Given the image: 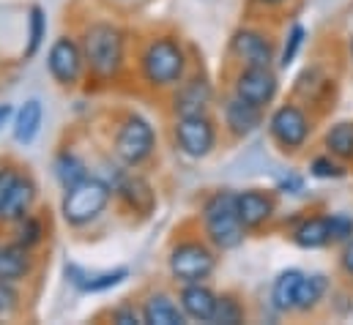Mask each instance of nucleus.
Returning a JSON list of instances; mask_svg holds the SVG:
<instances>
[{"instance_id": "2", "label": "nucleus", "mask_w": 353, "mask_h": 325, "mask_svg": "<svg viewBox=\"0 0 353 325\" xmlns=\"http://www.w3.org/2000/svg\"><path fill=\"white\" fill-rule=\"evenodd\" d=\"M200 230H203V238L216 251H233L244 246L250 230L239 216L233 189H214L200 202Z\"/></svg>"}, {"instance_id": "37", "label": "nucleus", "mask_w": 353, "mask_h": 325, "mask_svg": "<svg viewBox=\"0 0 353 325\" xmlns=\"http://www.w3.org/2000/svg\"><path fill=\"white\" fill-rule=\"evenodd\" d=\"M19 172H22V169L14 167V164H3V167H0V202H3V197L8 194V189L14 186V180H17Z\"/></svg>"}, {"instance_id": "40", "label": "nucleus", "mask_w": 353, "mask_h": 325, "mask_svg": "<svg viewBox=\"0 0 353 325\" xmlns=\"http://www.w3.org/2000/svg\"><path fill=\"white\" fill-rule=\"evenodd\" d=\"M255 6H261V8H282V6H288L290 0H252Z\"/></svg>"}, {"instance_id": "30", "label": "nucleus", "mask_w": 353, "mask_h": 325, "mask_svg": "<svg viewBox=\"0 0 353 325\" xmlns=\"http://www.w3.org/2000/svg\"><path fill=\"white\" fill-rule=\"evenodd\" d=\"M310 175L312 178H318V180H343V178H348V164L340 162L337 156H332V154H318V156H312L310 159Z\"/></svg>"}, {"instance_id": "6", "label": "nucleus", "mask_w": 353, "mask_h": 325, "mask_svg": "<svg viewBox=\"0 0 353 325\" xmlns=\"http://www.w3.org/2000/svg\"><path fill=\"white\" fill-rule=\"evenodd\" d=\"M219 265V251L205 238H181L168 254V271L176 284L208 282Z\"/></svg>"}, {"instance_id": "11", "label": "nucleus", "mask_w": 353, "mask_h": 325, "mask_svg": "<svg viewBox=\"0 0 353 325\" xmlns=\"http://www.w3.org/2000/svg\"><path fill=\"white\" fill-rule=\"evenodd\" d=\"M233 93L255 107H271L279 96V74L274 66H250L239 69L233 77Z\"/></svg>"}, {"instance_id": "33", "label": "nucleus", "mask_w": 353, "mask_h": 325, "mask_svg": "<svg viewBox=\"0 0 353 325\" xmlns=\"http://www.w3.org/2000/svg\"><path fill=\"white\" fill-rule=\"evenodd\" d=\"M329 219H332V244L343 246L345 241H351L353 213H348V211H334V213H329Z\"/></svg>"}, {"instance_id": "31", "label": "nucleus", "mask_w": 353, "mask_h": 325, "mask_svg": "<svg viewBox=\"0 0 353 325\" xmlns=\"http://www.w3.org/2000/svg\"><path fill=\"white\" fill-rule=\"evenodd\" d=\"M304 41H307V28H304L301 22H293V25L288 28V33H285V44H282V52L276 55V66H279V69L293 66V61L299 58Z\"/></svg>"}, {"instance_id": "20", "label": "nucleus", "mask_w": 353, "mask_h": 325, "mask_svg": "<svg viewBox=\"0 0 353 325\" xmlns=\"http://www.w3.org/2000/svg\"><path fill=\"white\" fill-rule=\"evenodd\" d=\"M140 312H143V325H183L189 323L178 298H173L170 293L165 290H154L143 298L140 304Z\"/></svg>"}, {"instance_id": "21", "label": "nucleus", "mask_w": 353, "mask_h": 325, "mask_svg": "<svg viewBox=\"0 0 353 325\" xmlns=\"http://www.w3.org/2000/svg\"><path fill=\"white\" fill-rule=\"evenodd\" d=\"M36 271V257H33V249L17 244V241H8V244H0V279L6 282H25L30 279Z\"/></svg>"}, {"instance_id": "4", "label": "nucleus", "mask_w": 353, "mask_h": 325, "mask_svg": "<svg viewBox=\"0 0 353 325\" xmlns=\"http://www.w3.org/2000/svg\"><path fill=\"white\" fill-rule=\"evenodd\" d=\"M265 132L282 156H299L307 148V143L312 140L315 115L310 112V107H304L301 101L293 98V101L276 104L271 109V115L265 118Z\"/></svg>"}, {"instance_id": "5", "label": "nucleus", "mask_w": 353, "mask_h": 325, "mask_svg": "<svg viewBox=\"0 0 353 325\" xmlns=\"http://www.w3.org/2000/svg\"><path fill=\"white\" fill-rule=\"evenodd\" d=\"M112 186L99 178V175H88L80 183H74L72 189H63V200H61V216L69 227L80 230L93 224L110 205L112 200Z\"/></svg>"}, {"instance_id": "3", "label": "nucleus", "mask_w": 353, "mask_h": 325, "mask_svg": "<svg viewBox=\"0 0 353 325\" xmlns=\"http://www.w3.org/2000/svg\"><path fill=\"white\" fill-rule=\"evenodd\" d=\"M189 55L183 41L173 33H159L145 41L140 50V74L154 90H173L186 77Z\"/></svg>"}, {"instance_id": "42", "label": "nucleus", "mask_w": 353, "mask_h": 325, "mask_svg": "<svg viewBox=\"0 0 353 325\" xmlns=\"http://www.w3.org/2000/svg\"><path fill=\"white\" fill-rule=\"evenodd\" d=\"M118 3H129V0H118Z\"/></svg>"}, {"instance_id": "16", "label": "nucleus", "mask_w": 353, "mask_h": 325, "mask_svg": "<svg viewBox=\"0 0 353 325\" xmlns=\"http://www.w3.org/2000/svg\"><path fill=\"white\" fill-rule=\"evenodd\" d=\"M236 208H239L244 227L252 233V230L265 227L268 222H274L276 197L268 189H241V191H236Z\"/></svg>"}, {"instance_id": "32", "label": "nucleus", "mask_w": 353, "mask_h": 325, "mask_svg": "<svg viewBox=\"0 0 353 325\" xmlns=\"http://www.w3.org/2000/svg\"><path fill=\"white\" fill-rule=\"evenodd\" d=\"M126 279H129V268H123V265L121 268H112V271H101V273H88V279H85V284H83L80 293H90V295L107 293V290L123 284Z\"/></svg>"}, {"instance_id": "29", "label": "nucleus", "mask_w": 353, "mask_h": 325, "mask_svg": "<svg viewBox=\"0 0 353 325\" xmlns=\"http://www.w3.org/2000/svg\"><path fill=\"white\" fill-rule=\"evenodd\" d=\"M216 325H239L247 323V306L244 301L236 295V293H219V301H216V312H214V320Z\"/></svg>"}, {"instance_id": "27", "label": "nucleus", "mask_w": 353, "mask_h": 325, "mask_svg": "<svg viewBox=\"0 0 353 325\" xmlns=\"http://www.w3.org/2000/svg\"><path fill=\"white\" fill-rule=\"evenodd\" d=\"M44 39H47V11L44 6L33 3L28 8V44H25V61H33L39 55V50L44 47Z\"/></svg>"}, {"instance_id": "39", "label": "nucleus", "mask_w": 353, "mask_h": 325, "mask_svg": "<svg viewBox=\"0 0 353 325\" xmlns=\"http://www.w3.org/2000/svg\"><path fill=\"white\" fill-rule=\"evenodd\" d=\"M14 112H17V109H14L11 104H6V101L0 104V129H3V126H8V123L14 120Z\"/></svg>"}, {"instance_id": "23", "label": "nucleus", "mask_w": 353, "mask_h": 325, "mask_svg": "<svg viewBox=\"0 0 353 325\" xmlns=\"http://www.w3.org/2000/svg\"><path fill=\"white\" fill-rule=\"evenodd\" d=\"M41 123H44V104H41L39 98H28V101L14 112V120H11L14 143L30 145V143L39 137Z\"/></svg>"}, {"instance_id": "22", "label": "nucleus", "mask_w": 353, "mask_h": 325, "mask_svg": "<svg viewBox=\"0 0 353 325\" xmlns=\"http://www.w3.org/2000/svg\"><path fill=\"white\" fill-rule=\"evenodd\" d=\"M301 279H304L301 268H288L274 279L271 293H268V304L276 315H296V295H299Z\"/></svg>"}, {"instance_id": "34", "label": "nucleus", "mask_w": 353, "mask_h": 325, "mask_svg": "<svg viewBox=\"0 0 353 325\" xmlns=\"http://www.w3.org/2000/svg\"><path fill=\"white\" fill-rule=\"evenodd\" d=\"M19 309V290L17 282H6L0 279V317H8Z\"/></svg>"}, {"instance_id": "28", "label": "nucleus", "mask_w": 353, "mask_h": 325, "mask_svg": "<svg viewBox=\"0 0 353 325\" xmlns=\"http://www.w3.org/2000/svg\"><path fill=\"white\" fill-rule=\"evenodd\" d=\"M44 238H47V224L36 213H28L25 219H19L14 224V241L17 244L28 246V249H39L44 244Z\"/></svg>"}, {"instance_id": "7", "label": "nucleus", "mask_w": 353, "mask_h": 325, "mask_svg": "<svg viewBox=\"0 0 353 325\" xmlns=\"http://www.w3.org/2000/svg\"><path fill=\"white\" fill-rule=\"evenodd\" d=\"M157 151V132H154V123L148 118H143L140 112H129L118 129H115V137H112V156L123 167H143L154 156Z\"/></svg>"}, {"instance_id": "38", "label": "nucleus", "mask_w": 353, "mask_h": 325, "mask_svg": "<svg viewBox=\"0 0 353 325\" xmlns=\"http://www.w3.org/2000/svg\"><path fill=\"white\" fill-rule=\"evenodd\" d=\"M337 265H340L343 276L353 279V238L340 246V257H337Z\"/></svg>"}, {"instance_id": "24", "label": "nucleus", "mask_w": 353, "mask_h": 325, "mask_svg": "<svg viewBox=\"0 0 353 325\" xmlns=\"http://www.w3.org/2000/svg\"><path fill=\"white\" fill-rule=\"evenodd\" d=\"M332 293V279L321 271L304 273L301 284H299V295H296V315H312L318 306H323V301Z\"/></svg>"}, {"instance_id": "12", "label": "nucleus", "mask_w": 353, "mask_h": 325, "mask_svg": "<svg viewBox=\"0 0 353 325\" xmlns=\"http://www.w3.org/2000/svg\"><path fill=\"white\" fill-rule=\"evenodd\" d=\"M265 123V109L244 101L233 90L222 98V129L230 140H247Z\"/></svg>"}, {"instance_id": "10", "label": "nucleus", "mask_w": 353, "mask_h": 325, "mask_svg": "<svg viewBox=\"0 0 353 325\" xmlns=\"http://www.w3.org/2000/svg\"><path fill=\"white\" fill-rule=\"evenodd\" d=\"M228 55L239 69H250V66H274L279 52H276V41L265 30L244 25L233 30L228 41Z\"/></svg>"}, {"instance_id": "17", "label": "nucleus", "mask_w": 353, "mask_h": 325, "mask_svg": "<svg viewBox=\"0 0 353 325\" xmlns=\"http://www.w3.org/2000/svg\"><path fill=\"white\" fill-rule=\"evenodd\" d=\"M288 238L296 249L318 251L332 246V219L329 213H304L296 219V224L288 227Z\"/></svg>"}, {"instance_id": "15", "label": "nucleus", "mask_w": 353, "mask_h": 325, "mask_svg": "<svg viewBox=\"0 0 353 325\" xmlns=\"http://www.w3.org/2000/svg\"><path fill=\"white\" fill-rule=\"evenodd\" d=\"M39 200V183L33 180L30 172H19L14 186L8 189V194L0 202V224L3 227H14L19 219H25L28 213H33V205Z\"/></svg>"}, {"instance_id": "13", "label": "nucleus", "mask_w": 353, "mask_h": 325, "mask_svg": "<svg viewBox=\"0 0 353 325\" xmlns=\"http://www.w3.org/2000/svg\"><path fill=\"white\" fill-rule=\"evenodd\" d=\"M214 85L205 74H192L183 77L181 85L173 87V115H203L211 112L214 107Z\"/></svg>"}, {"instance_id": "26", "label": "nucleus", "mask_w": 353, "mask_h": 325, "mask_svg": "<svg viewBox=\"0 0 353 325\" xmlns=\"http://www.w3.org/2000/svg\"><path fill=\"white\" fill-rule=\"evenodd\" d=\"M52 172H55V180L61 183V189H72L74 183H80L83 178H88V164L83 162L74 151H61L52 162Z\"/></svg>"}, {"instance_id": "9", "label": "nucleus", "mask_w": 353, "mask_h": 325, "mask_svg": "<svg viewBox=\"0 0 353 325\" xmlns=\"http://www.w3.org/2000/svg\"><path fill=\"white\" fill-rule=\"evenodd\" d=\"M47 72L55 85L61 87H77L85 77V52L80 44V36L63 33L50 44L47 52Z\"/></svg>"}, {"instance_id": "25", "label": "nucleus", "mask_w": 353, "mask_h": 325, "mask_svg": "<svg viewBox=\"0 0 353 325\" xmlns=\"http://www.w3.org/2000/svg\"><path fill=\"white\" fill-rule=\"evenodd\" d=\"M323 151L340 162L353 164V120H337L323 134Z\"/></svg>"}, {"instance_id": "1", "label": "nucleus", "mask_w": 353, "mask_h": 325, "mask_svg": "<svg viewBox=\"0 0 353 325\" xmlns=\"http://www.w3.org/2000/svg\"><path fill=\"white\" fill-rule=\"evenodd\" d=\"M85 52V69L96 82L118 80L126 69V30L115 22L96 19L80 33Z\"/></svg>"}, {"instance_id": "19", "label": "nucleus", "mask_w": 353, "mask_h": 325, "mask_svg": "<svg viewBox=\"0 0 353 325\" xmlns=\"http://www.w3.org/2000/svg\"><path fill=\"white\" fill-rule=\"evenodd\" d=\"M216 301H219V293H214L205 282H192V284L178 287V304H181L186 320L211 323L214 312H216Z\"/></svg>"}, {"instance_id": "36", "label": "nucleus", "mask_w": 353, "mask_h": 325, "mask_svg": "<svg viewBox=\"0 0 353 325\" xmlns=\"http://www.w3.org/2000/svg\"><path fill=\"white\" fill-rule=\"evenodd\" d=\"M276 191H282V194H301L304 191V178L296 175V172H288V175H282L276 180Z\"/></svg>"}, {"instance_id": "18", "label": "nucleus", "mask_w": 353, "mask_h": 325, "mask_svg": "<svg viewBox=\"0 0 353 325\" xmlns=\"http://www.w3.org/2000/svg\"><path fill=\"white\" fill-rule=\"evenodd\" d=\"M293 96L296 101H301L310 109H318L323 104H329V98H334V77L323 69V66H307L293 85Z\"/></svg>"}, {"instance_id": "14", "label": "nucleus", "mask_w": 353, "mask_h": 325, "mask_svg": "<svg viewBox=\"0 0 353 325\" xmlns=\"http://www.w3.org/2000/svg\"><path fill=\"white\" fill-rule=\"evenodd\" d=\"M112 194L123 202L126 211L140 213V216H148L157 208V191H154V186L148 183V178H143L132 167H126L121 172V178L112 183Z\"/></svg>"}, {"instance_id": "8", "label": "nucleus", "mask_w": 353, "mask_h": 325, "mask_svg": "<svg viewBox=\"0 0 353 325\" xmlns=\"http://www.w3.org/2000/svg\"><path fill=\"white\" fill-rule=\"evenodd\" d=\"M173 143L178 154L200 162L208 159L219 145V126L211 118V112L203 115H176L173 120Z\"/></svg>"}, {"instance_id": "35", "label": "nucleus", "mask_w": 353, "mask_h": 325, "mask_svg": "<svg viewBox=\"0 0 353 325\" xmlns=\"http://www.w3.org/2000/svg\"><path fill=\"white\" fill-rule=\"evenodd\" d=\"M107 317L118 325H143V312H140L134 304H129V301H123V304L112 306Z\"/></svg>"}, {"instance_id": "41", "label": "nucleus", "mask_w": 353, "mask_h": 325, "mask_svg": "<svg viewBox=\"0 0 353 325\" xmlns=\"http://www.w3.org/2000/svg\"><path fill=\"white\" fill-rule=\"evenodd\" d=\"M348 55H351V61H353V39H351V44H348Z\"/></svg>"}]
</instances>
